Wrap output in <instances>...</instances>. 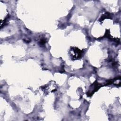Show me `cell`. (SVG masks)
<instances>
[{"instance_id": "7a4b0ae2", "label": "cell", "mask_w": 121, "mask_h": 121, "mask_svg": "<svg viewBox=\"0 0 121 121\" xmlns=\"http://www.w3.org/2000/svg\"><path fill=\"white\" fill-rule=\"evenodd\" d=\"M110 13H105L104 15H103L102 16V17H101L100 18V21H102V20H103L105 18L110 17Z\"/></svg>"}, {"instance_id": "6da1fadb", "label": "cell", "mask_w": 121, "mask_h": 121, "mask_svg": "<svg viewBox=\"0 0 121 121\" xmlns=\"http://www.w3.org/2000/svg\"><path fill=\"white\" fill-rule=\"evenodd\" d=\"M69 54L71 59L75 60L81 57L83 54V51L80 50L77 47H72L70 49Z\"/></svg>"}]
</instances>
